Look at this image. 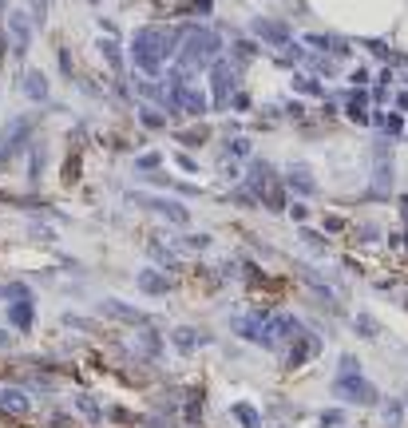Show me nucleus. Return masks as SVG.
I'll use <instances>...</instances> for the list:
<instances>
[{
    "instance_id": "2eb2a0df",
    "label": "nucleus",
    "mask_w": 408,
    "mask_h": 428,
    "mask_svg": "<svg viewBox=\"0 0 408 428\" xmlns=\"http://www.w3.org/2000/svg\"><path fill=\"white\" fill-rule=\"evenodd\" d=\"M289 219H293V222H305L309 219V207H305V202H293V207H289Z\"/></svg>"
},
{
    "instance_id": "9d476101",
    "label": "nucleus",
    "mask_w": 408,
    "mask_h": 428,
    "mask_svg": "<svg viewBox=\"0 0 408 428\" xmlns=\"http://www.w3.org/2000/svg\"><path fill=\"white\" fill-rule=\"evenodd\" d=\"M226 151L234 155V159H250V139H234V143H226Z\"/></svg>"
},
{
    "instance_id": "20e7f679",
    "label": "nucleus",
    "mask_w": 408,
    "mask_h": 428,
    "mask_svg": "<svg viewBox=\"0 0 408 428\" xmlns=\"http://www.w3.org/2000/svg\"><path fill=\"white\" fill-rule=\"evenodd\" d=\"M170 337H175V349H179V353H194V349H199L202 341H206V337L199 333V329H190V325H179L175 333H170Z\"/></svg>"
},
{
    "instance_id": "dca6fc26",
    "label": "nucleus",
    "mask_w": 408,
    "mask_h": 428,
    "mask_svg": "<svg viewBox=\"0 0 408 428\" xmlns=\"http://www.w3.org/2000/svg\"><path fill=\"white\" fill-rule=\"evenodd\" d=\"M341 420H345V417H341L337 408H333V412H321V428H337Z\"/></svg>"
},
{
    "instance_id": "9b49d317",
    "label": "nucleus",
    "mask_w": 408,
    "mask_h": 428,
    "mask_svg": "<svg viewBox=\"0 0 408 428\" xmlns=\"http://www.w3.org/2000/svg\"><path fill=\"white\" fill-rule=\"evenodd\" d=\"M143 289H151V294H163V289H167V282H159V274H143Z\"/></svg>"
},
{
    "instance_id": "4468645a",
    "label": "nucleus",
    "mask_w": 408,
    "mask_h": 428,
    "mask_svg": "<svg viewBox=\"0 0 408 428\" xmlns=\"http://www.w3.org/2000/svg\"><path fill=\"white\" fill-rule=\"evenodd\" d=\"M210 246V234H190L187 238V250H206Z\"/></svg>"
},
{
    "instance_id": "f03ea898",
    "label": "nucleus",
    "mask_w": 408,
    "mask_h": 428,
    "mask_svg": "<svg viewBox=\"0 0 408 428\" xmlns=\"http://www.w3.org/2000/svg\"><path fill=\"white\" fill-rule=\"evenodd\" d=\"M281 183H286V190H293V195H301V199H309V195L317 190V179H313V170H309L305 163H293Z\"/></svg>"
},
{
    "instance_id": "f8f14e48",
    "label": "nucleus",
    "mask_w": 408,
    "mask_h": 428,
    "mask_svg": "<svg viewBox=\"0 0 408 428\" xmlns=\"http://www.w3.org/2000/svg\"><path fill=\"white\" fill-rule=\"evenodd\" d=\"M4 408H12V412H24V408H28V400H24L21 393H4Z\"/></svg>"
},
{
    "instance_id": "423d86ee",
    "label": "nucleus",
    "mask_w": 408,
    "mask_h": 428,
    "mask_svg": "<svg viewBox=\"0 0 408 428\" xmlns=\"http://www.w3.org/2000/svg\"><path fill=\"white\" fill-rule=\"evenodd\" d=\"M353 329H357L361 337H380V325H377V318H368V313H357V318H353Z\"/></svg>"
},
{
    "instance_id": "ddd939ff",
    "label": "nucleus",
    "mask_w": 408,
    "mask_h": 428,
    "mask_svg": "<svg viewBox=\"0 0 408 428\" xmlns=\"http://www.w3.org/2000/svg\"><path fill=\"white\" fill-rule=\"evenodd\" d=\"M206 135H210V127H190V131H182L179 139H182V143H202Z\"/></svg>"
},
{
    "instance_id": "7ed1b4c3",
    "label": "nucleus",
    "mask_w": 408,
    "mask_h": 428,
    "mask_svg": "<svg viewBox=\"0 0 408 428\" xmlns=\"http://www.w3.org/2000/svg\"><path fill=\"white\" fill-rule=\"evenodd\" d=\"M313 353H321V337H313V333H301V337L293 341V349L286 353V369H298L301 361H309Z\"/></svg>"
},
{
    "instance_id": "6e6552de",
    "label": "nucleus",
    "mask_w": 408,
    "mask_h": 428,
    "mask_svg": "<svg viewBox=\"0 0 408 428\" xmlns=\"http://www.w3.org/2000/svg\"><path fill=\"white\" fill-rule=\"evenodd\" d=\"M380 120V131H388V135H400V131H404V120H400V115H377Z\"/></svg>"
},
{
    "instance_id": "f3484780",
    "label": "nucleus",
    "mask_w": 408,
    "mask_h": 428,
    "mask_svg": "<svg viewBox=\"0 0 408 428\" xmlns=\"http://www.w3.org/2000/svg\"><path fill=\"white\" fill-rule=\"evenodd\" d=\"M321 226H325V230H345L349 222H345V219H337V214H329V219H321Z\"/></svg>"
},
{
    "instance_id": "39448f33",
    "label": "nucleus",
    "mask_w": 408,
    "mask_h": 428,
    "mask_svg": "<svg viewBox=\"0 0 408 428\" xmlns=\"http://www.w3.org/2000/svg\"><path fill=\"white\" fill-rule=\"evenodd\" d=\"M230 412H234V420H238L242 428H262V412H258L254 405H246V400L230 405Z\"/></svg>"
},
{
    "instance_id": "0eeeda50",
    "label": "nucleus",
    "mask_w": 408,
    "mask_h": 428,
    "mask_svg": "<svg viewBox=\"0 0 408 428\" xmlns=\"http://www.w3.org/2000/svg\"><path fill=\"white\" fill-rule=\"evenodd\" d=\"M301 242H309V246H313V250H317V254H325V246H329V238H325V234H317V230H301Z\"/></svg>"
},
{
    "instance_id": "a211bd4d",
    "label": "nucleus",
    "mask_w": 408,
    "mask_h": 428,
    "mask_svg": "<svg viewBox=\"0 0 408 428\" xmlns=\"http://www.w3.org/2000/svg\"><path fill=\"white\" fill-rule=\"evenodd\" d=\"M175 163H179L182 170H199V167H194V159H187V155H175Z\"/></svg>"
},
{
    "instance_id": "1a4fd4ad",
    "label": "nucleus",
    "mask_w": 408,
    "mask_h": 428,
    "mask_svg": "<svg viewBox=\"0 0 408 428\" xmlns=\"http://www.w3.org/2000/svg\"><path fill=\"white\" fill-rule=\"evenodd\" d=\"M400 412H404V405H400V400H388V405H385V420L392 428H400Z\"/></svg>"
},
{
    "instance_id": "f257e3e1",
    "label": "nucleus",
    "mask_w": 408,
    "mask_h": 428,
    "mask_svg": "<svg viewBox=\"0 0 408 428\" xmlns=\"http://www.w3.org/2000/svg\"><path fill=\"white\" fill-rule=\"evenodd\" d=\"M333 397L337 400H349V405H377V388L365 381V373H341L333 381Z\"/></svg>"
},
{
    "instance_id": "6ab92c4d",
    "label": "nucleus",
    "mask_w": 408,
    "mask_h": 428,
    "mask_svg": "<svg viewBox=\"0 0 408 428\" xmlns=\"http://www.w3.org/2000/svg\"><path fill=\"white\" fill-rule=\"evenodd\" d=\"M404 242H408V238H404Z\"/></svg>"
}]
</instances>
